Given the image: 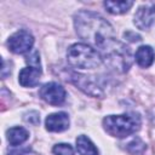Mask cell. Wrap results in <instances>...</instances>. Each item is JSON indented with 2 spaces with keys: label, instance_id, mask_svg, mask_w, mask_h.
<instances>
[{
  "label": "cell",
  "instance_id": "cell-18",
  "mask_svg": "<svg viewBox=\"0 0 155 155\" xmlns=\"http://www.w3.org/2000/svg\"><path fill=\"white\" fill-rule=\"evenodd\" d=\"M24 120L31 125H38L40 122V117H39V114L36 111H29L24 115Z\"/></svg>",
  "mask_w": 155,
  "mask_h": 155
},
{
  "label": "cell",
  "instance_id": "cell-16",
  "mask_svg": "<svg viewBox=\"0 0 155 155\" xmlns=\"http://www.w3.org/2000/svg\"><path fill=\"white\" fill-rule=\"evenodd\" d=\"M54 155H74V149L70 144L67 143H59L56 144L52 149Z\"/></svg>",
  "mask_w": 155,
  "mask_h": 155
},
{
  "label": "cell",
  "instance_id": "cell-1",
  "mask_svg": "<svg viewBox=\"0 0 155 155\" xmlns=\"http://www.w3.org/2000/svg\"><path fill=\"white\" fill-rule=\"evenodd\" d=\"M74 27L79 38L96 48H102L108 41L115 39L111 24L92 11H79L74 16Z\"/></svg>",
  "mask_w": 155,
  "mask_h": 155
},
{
  "label": "cell",
  "instance_id": "cell-9",
  "mask_svg": "<svg viewBox=\"0 0 155 155\" xmlns=\"http://www.w3.org/2000/svg\"><path fill=\"white\" fill-rule=\"evenodd\" d=\"M46 130L50 132H62L69 127V116L64 111L50 114L45 120Z\"/></svg>",
  "mask_w": 155,
  "mask_h": 155
},
{
  "label": "cell",
  "instance_id": "cell-2",
  "mask_svg": "<svg viewBox=\"0 0 155 155\" xmlns=\"http://www.w3.org/2000/svg\"><path fill=\"white\" fill-rule=\"evenodd\" d=\"M67 61L78 69H96L103 62L101 53L87 44L71 45L67 51Z\"/></svg>",
  "mask_w": 155,
  "mask_h": 155
},
{
  "label": "cell",
  "instance_id": "cell-20",
  "mask_svg": "<svg viewBox=\"0 0 155 155\" xmlns=\"http://www.w3.org/2000/svg\"><path fill=\"white\" fill-rule=\"evenodd\" d=\"M30 149L28 148H21V149H15L7 153V155H29Z\"/></svg>",
  "mask_w": 155,
  "mask_h": 155
},
{
  "label": "cell",
  "instance_id": "cell-8",
  "mask_svg": "<svg viewBox=\"0 0 155 155\" xmlns=\"http://www.w3.org/2000/svg\"><path fill=\"white\" fill-rule=\"evenodd\" d=\"M71 81L84 92H86L87 94L91 96H101L102 91H101V86L92 79V76H87V75H81V74H76L74 73L71 75Z\"/></svg>",
  "mask_w": 155,
  "mask_h": 155
},
{
  "label": "cell",
  "instance_id": "cell-11",
  "mask_svg": "<svg viewBox=\"0 0 155 155\" xmlns=\"http://www.w3.org/2000/svg\"><path fill=\"white\" fill-rule=\"evenodd\" d=\"M134 58H136V62L139 67L148 68L153 64V62L155 59V53H154V50L150 46L144 45V46H140L136 51Z\"/></svg>",
  "mask_w": 155,
  "mask_h": 155
},
{
  "label": "cell",
  "instance_id": "cell-19",
  "mask_svg": "<svg viewBox=\"0 0 155 155\" xmlns=\"http://www.w3.org/2000/svg\"><path fill=\"white\" fill-rule=\"evenodd\" d=\"M124 36L127 39V40H130V41H140L142 39H140V35H138V34H136V33H133V31H131V30H128V31H126L125 34H124Z\"/></svg>",
  "mask_w": 155,
  "mask_h": 155
},
{
  "label": "cell",
  "instance_id": "cell-21",
  "mask_svg": "<svg viewBox=\"0 0 155 155\" xmlns=\"http://www.w3.org/2000/svg\"><path fill=\"white\" fill-rule=\"evenodd\" d=\"M11 73V69H8L7 68V62L5 61V59H2V69H1V76L5 79L8 74Z\"/></svg>",
  "mask_w": 155,
  "mask_h": 155
},
{
  "label": "cell",
  "instance_id": "cell-5",
  "mask_svg": "<svg viewBox=\"0 0 155 155\" xmlns=\"http://www.w3.org/2000/svg\"><path fill=\"white\" fill-rule=\"evenodd\" d=\"M33 45H34L33 35L28 30H24V29L16 31L7 40V46L10 51L17 54H22V53L30 51Z\"/></svg>",
  "mask_w": 155,
  "mask_h": 155
},
{
  "label": "cell",
  "instance_id": "cell-13",
  "mask_svg": "<svg viewBox=\"0 0 155 155\" xmlns=\"http://www.w3.org/2000/svg\"><path fill=\"white\" fill-rule=\"evenodd\" d=\"M76 149L80 155H98V150L88 137L81 134L76 138Z\"/></svg>",
  "mask_w": 155,
  "mask_h": 155
},
{
  "label": "cell",
  "instance_id": "cell-15",
  "mask_svg": "<svg viewBox=\"0 0 155 155\" xmlns=\"http://www.w3.org/2000/svg\"><path fill=\"white\" fill-rule=\"evenodd\" d=\"M144 149H145V143H144L140 138H138V137L133 138V139L126 145V150H127L128 153H131V154L142 153Z\"/></svg>",
  "mask_w": 155,
  "mask_h": 155
},
{
  "label": "cell",
  "instance_id": "cell-14",
  "mask_svg": "<svg viewBox=\"0 0 155 155\" xmlns=\"http://www.w3.org/2000/svg\"><path fill=\"white\" fill-rule=\"evenodd\" d=\"M103 5L108 12H110L113 15H122L132 7L133 1H128V0H126V1H104Z\"/></svg>",
  "mask_w": 155,
  "mask_h": 155
},
{
  "label": "cell",
  "instance_id": "cell-6",
  "mask_svg": "<svg viewBox=\"0 0 155 155\" xmlns=\"http://www.w3.org/2000/svg\"><path fill=\"white\" fill-rule=\"evenodd\" d=\"M39 94L41 99L51 105H61L65 101V90L57 82H47L42 85Z\"/></svg>",
  "mask_w": 155,
  "mask_h": 155
},
{
  "label": "cell",
  "instance_id": "cell-12",
  "mask_svg": "<svg viewBox=\"0 0 155 155\" xmlns=\"http://www.w3.org/2000/svg\"><path fill=\"white\" fill-rule=\"evenodd\" d=\"M6 136H7L8 143L13 147H17L24 143L29 138V132L24 127L16 126V127H11L10 130H7Z\"/></svg>",
  "mask_w": 155,
  "mask_h": 155
},
{
  "label": "cell",
  "instance_id": "cell-7",
  "mask_svg": "<svg viewBox=\"0 0 155 155\" xmlns=\"http://www.w3.org/2000/svg\"><path fill=\"white\" fill-rule=\"evenodd\" d=\"M154 17H155V5L154 4H147V5L140 6L136 11L133 22L138 29L147 30L153 24Z\"/></svg>",
  "mask_w": 155,
  "mask_h": 155
},
{
  "label": "cell",
  "instance_id": "cell-3",
  "mask_svg": "<svg viewBox=\"0 0 155 155\" xmlns=\"http://www.w3.org/2000/svg\"><path fill=\"white\" fill-rule=\"evenodd\" d=\"M101 56L110 68L122 73L127 71L132 64L130 48L116 39L108 41L101 48Z\"/></svg>",
  "mask_w": 155,
  "mask_h": 155
},
{
  "label": "cell",
  "instance_id": "cell-10",
  "mask_svg": "<svg viewBox=\"0 0 155 155\" xmlns=\"http://www.w3.org/2000/svg\"><path fill=\"white\" fill-rule=\"evenodd\" d=\"M41 78V68L25 67L19 71L18 81L23 87H34L39 84Z\"/></svg>",
  "mask_w": 155,
  "mask_h": 155
},
{
  "label": "cell",
  "instance_id": "cell-17",
  "mask_svg": "<svg viewBox=\"0 0 155 155\" xmlns=\"http://www.w3.org/2000/svg\"><path fill=\"white\" fill-rule=\"evenodd\" d=\"M25 62L29 64V67H34V68H41L40 67V57L38 51H34L31 54H29L25 58Z\"/></svg>",
  "mask_w": 155,
  "mask_h": 155
},
{
  "label": "cell",
  "instance_id": "cell-4",
  "mask_svg": "<svg viewBox=\"0 0 155 155\" xmlns=\"http://www.w3.org/2000/svg\"><path fill=\"white\" fill-rule=\"evenodd\" d=\"M103 127L113 137L124 138L136 133L140 127V117L137 114L108 115L103 119Z\"/></svg>",
  "mask_w": 155,
  "mask_h": 155
}]
</instances>
